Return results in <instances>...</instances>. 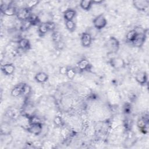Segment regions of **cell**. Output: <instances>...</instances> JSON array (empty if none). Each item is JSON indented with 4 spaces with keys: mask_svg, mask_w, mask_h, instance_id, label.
Segmentation results:
<instances>
[{
    "mask_svg": "<svg viewBox=\"0 0 149 149\" xmlns=\"http://www.w3.org/2000/svg\"><path fill=\"white\" fill-rule=\"evenodd\" d=\"M31 91V88L26 84H20L17 86L12 90L11 94L13 97H18L21 94H28Z\"/></svg>",
    "mask_w": 149,
    "mask_h": 149,
    "instance_id": "6da1fadb",
    "label": "cell"
},
{
    "mask_svg": "<svg viewBox=\"0 0 149 149\" xmlns=\"http://www.w3.org/2000/svg\"><path fill=\"white\" fill-rule=\"evenodd\" d=\"M93 23L97 29H101L106 26L107 21L102 15H100L98 16L94 19L93 21Z\"/></svg>",
    "mask_w": 149,
    "mask_h": 149,
    "instance_id": "7a4b0ae2",
    "label": "cell"
},
{
    "mask_svg": "<svg viewBox=\"0 0 149 149\" xmlns=\"http://www.w3.org/2000/svg\"><path fill=\"white\" fill-rule=\"evenodd\" d=\"M17 17L19 19L23 20L24 21L28 20L31 16V12H30V11L28 8H22L19 9L17 13Z\"/></svg>",
    "mask_w": 149,
    "mask_h": 149,
    "instance_id": "3957f363",
    "label": "cell"
},
{
    "mask_svg": "<svg viewBox=\"0 0 149 149\" xmlns=\"http://www.w3.org/2000/svg\"><path fill=\"white\" fill-rule=\"evenodd\" d=\"M27 130L29 132L34 134L35 135H39L41 132L42 126L39 122H33L30 125Z\"/></svg>",
    "mask_w": 149,
    "mask_h": 149,
    "instance_id": "277c9868",
    "label": "cell"
},
{
    "mask_svg": "<svg viewBox=\"0 0 149 149\" xmlns=\"http://www.w3.org/2000/svg\"><path fill=\"white\" fill-rule=\"evenodd\" d=\"M55 25L54 23H43L39 26V32L42 34H45L49 31L54 29Z\"/></svg>",
    "mask_w": 149,
    "mask_h": 149,
    "instance_id": "5b68a950",
    "label": "cell"
},
{
    "mask_svg": "<svg viewBox=\"0 0 149 149\" xmlns=\"http://www.w3.org/2000/svg\"><path fill=\"white\" fill-rule=\"evenodd\" d=\"M1 12L8 16H12L16 13V9L14 7L9 5L3 4L1 6Z\"/></svg>",
    "mask_w": 149,
    "mask_h": 149,
    "instance_id": "8992f818",
    "label": "cell"
},
{
    "mask_svg": "<svg viewBox=\"0 0 149 149\" xmlns=\"http://www.w3.org/2000/svg\"><path fill=\"white\" fill-rule=\"evenodd\" d=\"M145 39H146V35L144 33H138V35L136 39L133 41L134 46L136 47L142 46L145 41Z\"/></svg>",
    "mask_w": 149,
    "mask_h": 149,
    "instance_id": "52a82bcc",
    "label": "cell"
},
{
    "mask_svg": "<svg viewBox=\"0 0 149 149\" xmlns=\"http://www.w3.org/2000/svg\"><path fill=\"white\" fill-rule=\"evenodd\" d=\"M81 41L83 46L87 47L90 46L92 43V37L90 34L84 33L82 35L81 37Z\"/></svg>",
    "mask_w": 149,
    "mask_h": 149,
    "instance_id": "ba28073f",
    "label": "cell"
},
{
    "mask_svg": "<svg viewBox=\"0 0 149 149\" xmlns=\"http://www.w3.org/2000/svg\"><path fill=\"white\" fill-rule=\"evenodd\" d=\"M133 4L139 10H145L148 7V1H134Z\"/></svg>",
    "mask_w": 149,
    "mask_h": 149,
    "instance_id": "9c48e42d",
    "label": "cell"
},
{
    "mask_svg": "<svg viewBox=\"0 0 149 149\" xmlns=\"http://www.w3.org/2000/svg\"><path fill=\"white\" fill-rule=\"evenodd\" d=\"M138 126L140 129L143 133H146L148 131V120L147 119H142L138 122Z\"/></svg>",
    "mask_w": 149,
    "mask_h": 149,
    "instance_id": "30bf717a",
    "label": "cell"
},
{
    "mask_svg": "<svg viewBox=\"0 0 149 149\" xmlns=\"http://www.w3.org/2000/svg\"><path fill=\"white\" fill-rule=\"evenodd\" d=\"M15 68L12 64H6L1 67V70L7 75L12 74L14 72Z\"/></svg>",
    "mask_w": 149,
    "mask_h": 149,
    "instance_id": "8fae6325",
    "label": "cell"
},
{
    "mask_svg": "<svg viewBox=\"0 0 149 149\" xmlns=\"http://www.w3.org/2000/svg\"><path fill=\"white\" fill-rule=\"evenodd\" d=\"M136 80L139 82L140 84H144L147 81V75L145 72H140L137 73L136 76Z\"/></svg>",
    "mask_w": 149,
    "mask_h": 149,
    "instance_id": "7c38bea8",
    "label": "cell"
},
{
    "mask_svg": "<svg viewBox=\"0 0 149 149\" xmlns=\"http://www.w3.org/2000/svg\"><path fill=\"white\" fill-rule=\"evenodd\" d=\"M36 80L40 83H44L47 80L48 76L47 74L44 72H40L36 74L35 77Z\"/></svg>",
    "mask_w": 149,
    "mask_h": 149,
    "instance_id": "4fadbf2b",
    "label": "cell"
},
{
    "mask_svg": "<svg viewBox=\"0 0 149 149\" xmlns=\"http://www.w3.org/2000/svg\"><path fill=\"white\" fill-rule=\"evenodd\" d=\"M75 14H76V12L74 10L68 9L67 11H65V12L64 13V18L67 20V21H72L74 17L75 16Z\"/></svg>",
    "mask_w": 149,
    "mask_h": 149,
    "instance_id": "5bb4252c",
    "label": "cell"
},
{
    "mask_svg": "<svg viewBox=\"0 0 149 149\" xmlns=\"http://www.w3.org/2000/svg\"><path fill=\"white\" fill-rule=\"evenodd\" d=\"M19 46L22 50H27L30 47L29 41L26 39H22L19 41Z\"/></svg>",
    "mask_w": 149,
    "mask_h": 149,
    "instance_id": "9a60e30c",
    "label": "cell"
},
{
    "mask_svg": "<svg viewBox=\"0 0 149 149\" xmlns=\"http://www.w3.org/2000/svg\"><path fill=\"white\" fill-rule=\"evenodd\" d=\"M109 47L112 49V50L116 51L118 49L119 43L118 41L114 37H111L109 41Z\"/></svg>",
    "mask_w": 149,
    "mask_h": 149,
    "instance_id": "2e32d148",
    "label": "cell"
},
{
    "mask_svg": "<svg viewBox=\"0 0 149 149\" xmlns=\"http://www.w3.org/2000/svg\"><path fill=\"white\" fill-rule=\"evenodd\" d=\"M111 65L115 68H121L124 66V62L121 58H115L112 59L111 61Z\"/></svg>",
    "mask_w": 149,
    "mask_h": 149,
    "instance_id": "e0dca14e",
    "label": "cell"
},
{
    "mask_svg": "<svg viewBox=\"0 0 149 149\" xmlns=\"http://www.w3.org/2000/svg\"><path fill=\"white\" fill-rule=\"evenodd\" d=\"M89 65H90L89 63L87 60H86V59H82V60L79 61L78 64V67L81 71L87 69L88 68Z\"/></svg>",
    "mask_w": 149,
    "mask_h": 149,
    "instance_id": "ac0fdd59",
    "label": "cell"
},
{
    "mask_svg": "<svg viewBox=\"0 0 149 149\" xmlns=\"http://www.w3.org/2000/svg\"><path fill=\"white\" fill-rule=\"evenodd\" d=\"M138 35V32L135 30H133V31H130L126 35V38L128 40L130 41H133L136 39V36Z\"/></svg>",
    "mask_w": 149,
    "mask_h": 149,
    "instance_id": "d6986e66",
    "label": "cell"
},
{
    "mask_svg": "<svg viewBox=\"0 0 149 149\" xmlns=\"http://www.w3.org/2000/svg\"><path fill=\"white\" fill-rule=\"evenodd\" d=\"M92 3L93 2L91 1H82L80 3V6L83 9L88 10L90 8Z\"/></svg>",
    "mask_w": 149,
    "mask_h": 149,
    "instance_id": "ffe728a7",
    "label": "cell"
},
{
    "mask_svg": "<svg viewBox=\"0 0 149 149\" xmlns=\"http://www.w3.org/2000/svg\"><path fill=\"white\" fill-rule=\"evenodd\" d=\"M66 26L69 31L73 32L75 29V24L72 21H68L66 22Z\"/></svg>",
    "mask_w": 149,
    "mask_h": 149,
    "instance_id": "44dd1931",
    "label": "cell"
},
{
    "mask_svg": "<svg viewBox=\"0 0 149 149\" xmlns=\"http://www.w3.org/2000/svg\"><path fill=\"white\" fill-rule=\"evenodd\" d=\"M67 75L69 79H73L74 78V76H75V72H74L72 69H68L67 72Z\"/></svg>",
    "mask_w": 149,
    "mask_h": 149,
    "instance_id": "7402d4cb",
    "label": "cell"
},
{
    "mask_svg": "<svg viewBox=\"0 0 149 149\" xmlns=\"http://www.w3.org/2000/svg\"><path fill=\"white\" fill-rule=\"evenodd\" d=\"M53 39L57 42V43H59L60 42V40H61V36L58 33V32H55L53 35Z\"/></svg>",
    "mask_w": 149,
    "mask_h": 149,
    "instance_id": "603a6c76",
    "label": "cell"
},
{
    "mask_svg": "<svg viewBox=\"0 0 149 149\" xmlns=\"http://www.w3.org/2000/svg\"><path fill=\"white\" fill-rule=\"evenodd\" d=\"M38 1H29L27 3V6L29 8H32L33 7H35V5H36L38 4Z\"/></svg>",
    "mask_w": 149,
    "mask_h": 149,
    "instance_id": "cb8c5ba5",
    "label": "cell"
},
{
    "mask_svg": "<svg viewBox=\"0 0 149 149\" xmlns=\"http://www.w3.org/2000/svg\"><path fill=\"white\" fill-rule=\"evenodd\" d=\"M54 122H55V124L59 126V125H62L63 121H62V120H61V118L60 117L57 116V117H55V120H54Z\"/></svg>",
    "mask_w": 149,
    "mask_h": 149,
    "instance_id": "d4e9b609",
    "label": "cell"
},
{
    "mask_svg": "<svg viewBox=\"0 0 149 149\" xmlns=\"http://www.w3.org/2000/svg\"><path fill=\"white\" fill-rule=\"evenodd\" d=\"M67 71H68V69H67L65 67H62V68H60V73H61L62 74H67Z\"/></svg>",
    "mask_w": 149,
    "mask_h": 149,
    "instance_id": "484cf974",
    "label": "cell"
},
{
    "mask_svg": "<svg viewBox=\"0 0 149 149\" xmlns=\"http://www.w3.org/2000/svg\"><path fill=\"white\" fill-rule=\"evenodd\" d=\"M102 1H93V3H101Z\"/></svg>",
    "mask_w": 149,
    "mask_h": 149,
    "instance_id": "4316f807",
    "label": "cell"
}]
</instances>
